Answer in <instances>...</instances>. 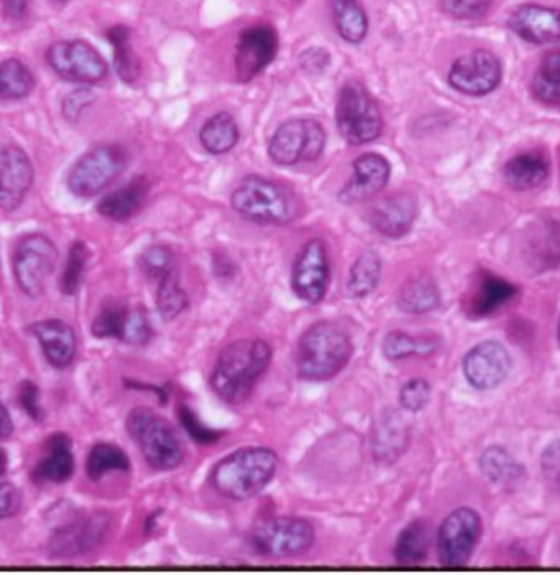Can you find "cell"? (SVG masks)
Segmentation results:
<instances>
[{
    "mask_svg": "<svg viewBox=\"0 0 560 575\" xmlns=\"http://www.w3.org/2000/svg\"><path fill=\"white\" fill-rule=\"evenodd\" d=\"M130 469L132 464L125 451L113 443H97L87 456L86 473L94 482H99L110 473H130Z\"/></svg>",
    "mask_w": 560,
    "mask_h": 575,
    "instance_id": "obj_37",
    "label": "cell"
},
{
    "mask_svg": "<svg viewBox=\"0 0 560 575\" xmlns=\"http://www.w3.org/2000/svg\"><path fill=\"white\" fill-rule=\"evenodd\" d=\"M156 307L161 317L174 319L189 308V295L179 284L176 272L161 279L157 285Z\"/></svg>",
    "mask_w": 560,
    "mask_h": 575,
    "instance_id": "obj_41",
    "label": "cell"
},
{
    "mask_svg": "<svg viewBox=\"0 0 560 575\" xmlns=\"http://www.w3.org/2000/svg\"><path fill=\"white\" fill-rule=\"evenodd\" d=\"M420 214L417 197L410 192H398L382 198L369 211V224L382 237L398 240L410 234Z\"/></svg>",
    "mask_w": 560,
    "mask_h": 575,
    "instance_id": "obj_20",
    "label": "cell"
},
{
    "mask_svg": "<svg viewBox=\"0 0 560 575\" xmlns=\"http://www.w3.org/2000/svg\"><path fill=\"white\" fill-rule=\"evenodd\" d=\"M147 194H150V183L146 177H133L125 186L107 194L97 205V211L109 220L122 224L139 214Z\"/></svg>",
    "mask_w": 560,
    "mask_h": 575,
    "instance_id": "obj_27",
    "label": "cell"
},
{
    "mask_svg": "<svg viewBox=\"0 0 560 575\" xmlns=\"http://www.w3.org/2000/svg\"><path fill=\"white\" fill-rule=\"evenodd\" d=\"M481 469L493 484L515 486L525 476V467L516 463L515 457L502 446H492L482 454Z\"/></svg>",
    "mask_w": 560,
    "mask_h": 575,
    "instance_id": "obj_39",
    "label": "cell"
},
{
    "mask_svg": "<svg viewBox=\"0 0 560 575\" xmlns=\"http://www.w3.org/2000/svg\"><path fill=\"white\" fill-rule=\"evenodd\" d=\"M431 531L425 520H415L398 534L394 556L400 566H418L428 557Z\"/></svg>",
    "mask_w": 560,
    "mask_h": 575,
    "instance_id": "obj_30",
    "label": "cell"
},
{
    "mask_svg": "<svg viewBox=\"0 0 560 575\" xmlns=\"http://www.w3.org/2000/svg\"><path fill=\"white\" fill-rule=\"evenodd\" d=\"M354 355L350 333L334 322L314 323L301 333L295 349L298 378L308 382H327L337 378Z\"/></svg>",
    "mask_w": 560,
    "mask_h": 575,
    "instance_id": "obj_3",
    "label": "cell"
},
{
    "mask_svg": "<svg viewBox=\"0 0 560 575\" xmlns=\"http://www.w3.org/2000/svg\"><path fill=\"white\" fill-rule=\"evenodd\" d=\"M29 332L39 339L46 361L56 369L73 365L77 351L76 332L63 319H43L29 326Z\"/></svg>",
    "mask_w": 560,
    "mask_h": 575,
    "instance_id": "obj_25",
    "label": "cell"
},
{
    "mask_svg": "<svg viewBox=\"0 0 560 575\" xmlns=\"http://www.w3.org/2000/svg\"><path fill=\"white\" fill-rule=\"evenodd\" d=\"M392 167L387 158L378 153H365L352 163V176L340 192L343 204H361L381 194L391 180Z\"/></svg>",
    "mask_w": 560,
    "mask_h": 575,
    "instance_id": "obj_21",
    "label": "cell"
},
{
    "mask_svg": "<svg viewBox=\"0 0 560 575\" xmlns=\"http://www.w3.org/2000/svg\"><path fill=\"white\" fill-rule=\"evenodd\" d=\"M140 268L144 275L160 282L161 279L176 272V258L169 248L154 245L141 254Z\"/></svg>",
    "mask_w": 560,
    "mask_h": 575,
    "instance_id": "obj_43",
    "label": "cell"
},
{
    "mask_svg": "<svg viewBox=\"0 0 560 575\" xmlns=\"http://www.w3.org/2000/svg\"><path fill=\"white\" fill-rule=\"evenodd\" d=\"M523 261L535 272H548L560 265V221H536L526 230L521 245Z\"/></svg>",
    "mask_w": 560,
    "mask_h": 575,
    "instance_id": "obj_22",
    "label": "cell"
},
{
    "mask_svg": "<svg viewBox=\"0 0 560 575\" xmlns=\"http://www.w3.org/2000/svg\"><path fill=\"white\" fill-rule=\"evenodd\" d=\"M19 402L22 409L32 416L35 422H42L43 409L40 403V389L35 382L23 381L20 383Z\"/></svg>",
    "mask_w": 560,
    "mask_h": 575,
    "instance_id": "obj_48",
    "label": "cell"
},
{
    "mask_svg": "<svg viewBox=\"0 0 560 575\" xmlns=\"http://www.w3.org/2000/svg\"><path fill=\"white\" fill-rule=\"evenodd\" d=\"M107 40L113 48V63L117 74L127 84L140 79L141 64L132 45V30L127 25H116L107 30Z\"/></svg>",
    "mask_w": 560,
    "mask_h": 575,
    "instance_id": "obj_36",
    "label": "cell"
},
{
    "mask_svg": "<svg viewBox=\"0 0 560 575\" xmlns=\"http://www.w3.org/2000/svg\"><path fill=\"white\" fill-rule=\"evenodd\" d=\"M298 62H300L301 69H304L305 73L323 74L325 69L330 66L331 56L327 50L314 46V48L301 53L300 59H298Z\"/></svg>",
    "mask_w": 560,
    "mask_h": 575,
    "instance_id": "obj_50",
    "label": "cell"
},
{
    "mask_svg": "<svg viewBox=\"0 0 560 575\" xmlns=\"http://www.w3.org/2000/svg\"><path fill=\"white\" fill-rule=\"evenodd\" d=\"M484 523L469 507L455 509L442 520L438 531V554L444 567H464L474 556Z\"/></svg>",
    "mask_w": 560,
    "mask_h": 575,
    "instance_id": "obj_11",
    "label": "cell"
},
{
    "mask_svg": "<svg viewBox=\"0 0 560 575\" xmlns=\"http://www.w3.org/2000/svg\"><path fill=\"white\" fill-rule=\"evenodd\" d=\"M277 467L279 456L271 447H240L211 467L209 482L224 499L243 502L260 496L273 482Z\"/></svg>",
    "mask_w": 560,
    "mask_h": 575,
    "instance_id": "obj_2",
    "label": "cell"
},
{
    "mask_svg": "<svg viewBox=\"0 0 560 575\" xmlns=\"http://www.w3.org/2000/svg\"><path fill=\"white\" fill-rule=\"evenodd\" d=\"M439 301H441V295H439L436 282L428 275H420L402 285L397 305L405 314L422 315L435 311Z\"/></svg>",
    "mask_w": 560,
    "mask_h": 575,
    "instance_id": "obj_33",
    "label": "cell"
},
{
    "mask_svg": "<svg viewBox=\"0 0 560 575\" xmlns=\"http://www.w3.org/2000/svg\"><path fill=\"white\" fill-rule=\"evenodd\" d=\"M330 282V256L323 241L314 238L304 245L292 265V291L305 304L318 305L327 297Z\"/></svg>",
    "mask_w": 560,
    "mask_h": 575,
    "instance_id": "obj_13",
    "label": "cell"
},
{
    "mask_svg": "<svg viewBox=\"0 0 560 575\" xmlns=\"http://www.w3.org/2000/svg\"><path fill=\"white\" fill-rule=\"evenodd\" d=\"M240 140L237 120L228 112L215 113L200 130V143L207 153L221 156L230 153Z\"/></svg>",
    "mask_w": 560,
    "mask_h": 575,
    "instance_id": "obj_35",
    "label": "cell"
},
{
    "mask_svg": "<svg viewBox=\"0 0 560 575\" xmlns=\"http://www.w3.org/2000/svg\"><path fill=\"white\" fill-rule=\"evenodd\" d=\"M179 422L184 430L189 433L190 438L199 443V445H211V443L218 442V438L221 436L220 432H215L206 423L200 422L199 416L189 406H180Z\"/></svg>",
    "mask_w": 560,
    "mask_h": 575,
    "instance_id": "obj_45",
    "label": "cell"
},
{
    "mask_svg": "<svg viewBox=\"0 0 560 575\" xmlns=\"http://www.w3.org/2000/svg\"><path fill=\"white\" fill-rule=\"evenodd\" d=\"M531 87L539 102L560 107V50L542 59L532 77Z\"/></svg>",
    "mask_w": 560,
    "mask_h": 575,
    "instance_id": "obj_40",
    "label": "cell"
},
{
    "mask_svg": "<svg viewBox=\"0 0 560 575\" xmlns=\"http://www.w3.org/2000/svg\"><path fill=\"white\" fill-rule=\"evenodd\" d=\"M439 341L431 336H414L405 332H391L382 341V352L388 361L428 358L438 351Z\"/></svg>",
    "mask_w": 560,
    "mask_h": 575,
    "instance_id": "obj_34",
    "label": "cell"
},
{
    "mask_svg": "<svg viewBox=\"0 0 560 575\" xmlns=\"http://www.w3.org/2000/svg\"><path fill=\"white\" fill-rule=\"evenodd\" d=\"M53 3H56V6H65V3H68L69 0H52Z\"/></svg>",
    "mask_w": 560,
    "mask_h": 575,
    "instance_id": "obj_55",
    "label": "cell"
},
{
    "mask_svg": "<svg viewBox=\"0 0 560 575\" xmlns=\"http://www.w3.org/2000/svg\"><path fill=\"white\" fill-rule=\"evenodd\" d=\"M22 509V493L13 484H0V520L13 517Z\"/></svg>",
    "mask_w": 560,
    "mask_h": 575,
    "instance_id": "obj_51",
    "label": "cell"
},
{
    "mask_svg": "<svg viewBox=\"0 0 560 575\" xmlns=\"http://www.w3.org/2000/svg\"><path fill=\"white\" fill-rule=\"evenodd\" d=\"M13 433V422L12 416H10L9 410L7 406H3V403L0 402V440L9 438Z\"/></svg>",
    "mask_w": 560,
    "mask_h": 575,
    "instance_id": "obj_53",
    "label": "cell"
},
{
    "mask_svg": "<svg viewBox=\"0 0 560 575\" xmlns=\"http://www.w3.org/2000/svg\"><path fill=\"white\" fill-rule=\"evenodd\" d=\"M551 173L548 158L538 151L516 154L503 167L505 183L513 191H532L546 183Z\"/></svg>",
    "mask_w": 560,
    "mask_h": 575,
    "instance_id": "obj_28",
    "label": "cell"
},
{
    "mask_svg": "<svg viewBox=\"0 0 560 575\" xmlns=\"http://www.w3.org/2000/svg\"><path fill=\"white\" fill-rule=\"evenodd\" d=\"M273 356V346L263 338L237 339L224 346L211 369L215 395L231 405L246 402L270 369Z\"/></svg>",
    "mask_w": 560,
    "mask_h": 575,
    "instance_id": "obj_1",
    "label": "cell"
},
{
    "mask_svg": "<svg viewBox=\"0 0 560 575\" xmlns=\"http://www.w3.org/2000/svg\"><path fill=\"white\" fill-rule=\"evenodd\" d=\"M317 531L305 518L274 517L257 524L250 534L251 550L270 560H292L314 547Z\"/></svg>",
    "mask_w": 560,
    "mask_h": 575,
    "instance_id": "obj_6",
    "label": "cell"
},
{
    "mask_svg": "<svg viewBox=\"0 0 560 575\" xmlns=\"http://www.w3.org/2000/svg\"><path fill=\"white\" fill-rule=\"evenodd\" d=\"M87 261H89V248L84 241H74L70 245L65 268H63L62 279H59V289L63 294H77L83 284L84 274H86Z\"/></svg>",
    "mask_w": 560,
    "mask_h": 575,
    "instance_id": "obj_42",
    "label": "cell"
},
{
    "mask_svg": "<svg viewBox=\"0 0 560 575\" xmlns=\"http://www.w3.org/2000/svg\"><path fill=\"white\" fill-rule=\"evenodd\" d=\"M382 258L375 251H364L354 262L348 275L347 292L354 301L369 297L374 294L382 279Z\"/></svg>",
    "mask_w": 560,
    "mask_h": 575,
    "instance_id": "obj_32",
    "label": "cell"
},
{
    "mask_svg": "<svg viewBox=\"0 0 560 575\" xmlns=\"http://www.w3.org/2000/svg\"><path fill=\"white\" fill-rule=\"evenodd\" d=\"M127 153L119 144L90 148L73 164L68 174V189L79 198L102 194L125 171Z\"/></svg>",
    "mask_w": 560,
    "mask_h": 575,
    "instance_id": "obj_9",
    "label": "cell"
},
{
    "mask_svg": "<svg viewBox=\"0 0 560 575\" xmlns=\"http://www.w3.org/2000/svg\"><path fill=\"white\" fill-rule=\"evenodd\" d=\"M279 35L271 25H253L238 36L234 69L238 83L248 84L273 64L279 53Z\"/></svg>",
    "mask_w": 560,
    "mask_h": 575,
    "instance_id": "obj_15",
    "label": "cell"
},
{
    "mask_svg": "<svg viewBox=\"0 0 560 575\" xmlns=\"http://www.w3.org/2000/svg\"><path fill=\"white\" fill-rule=\"evenodd\" d=\"M112 517L106 511H92L74 518L59 528L48 543L50 556L55 560H74L99 547L109 534Z\"/></svg>",
    "mask_w": 560,
    "mask_h": 575,
    "instance_id": "obj_14",
    "label": "cell"
},
{
    "mask_svg": "<svg viewBox=\"0 0 560 575\" xmlns=\"http://www.w3.org/2000/svg\"><path fill=\"white\" fill-rule=\"evenodd\" d=\"M512 358L508 349L495 339L479 343L465 355L462 371L477 390H492L508 378Z\"/></svg>",
    "mask_w": 560,
    "mask_h": 575,
    "instance_id": "obj_18",
    "label": "cell"
},
{
    "mask_svg": "<svg viewBox=\"0 0 560 575\" xmlns=\"http://www.w3.org/2000/svg\"><path fill=\"white\" fill-rule=\"evenodd\" d=\"M74 474L73 442L66 433H55L45 445V454L32 469L36 486L68 482Z\"/></svg>",
    "mask_w": 560,
    "mask_h": 575,
    "instance_id": "obj_26",
    "label": "cell"
},
{
    "mask_svg": "<svg viewBox=\"0 0 560 575\" xmlns=\"http://www.w3.org/2000/svg\"><path fill=\"white\" fill-rule=\"evenodd\" d=\"M92 93L87 89L70 93L66 97L65 102H63V113H65L66 119L70 120V122H76L83 116L84 110L92 104Z\"/></svg>",
    "mask_w": 560,
    "mask_h": 575,
    "instance_id": "obj_49",
    "label": "cell"
},
{
    "mask_svg": "<svg viewBox=\"0 0 560 575\" xmlns=\"http://www.w3.org/2000/svg\"><path fill=\"white\" fill-rule=\"evenodd\" d=\"M48 66L62 79L76 84H97L106 79L109 64L84 40H62L46 50Z\"/></svg>",
    "mask_w": 560,
    "mask_h": 575,
    "instance_id": "obj_12",
    "label": "cell"
},
{
    "mask_svg": "<svg viewBox=\"0 0 560 575\" xmlns=\"http://www.w3.org/2000/svg\"><path fill=\"white\" fill-rule=\"evenodd\" d=\"M35 180L32 160L23 148L0 143V210L15 211L25 200Z\"/></svg>",
    "mask_w": 560,
    "mask_h": 575,
    "instance_id": "obj_16",
    "label": "cell"
},
{
    "mask_svg": "<svg viewBox=\"0 0 560 575\" xmlns=\"http://www.w3.org/2000/svg\"><path fill=\"white\" fill-rule=\"evenodd\" d=\"M516 295H518V288L513 282L484 269L479 272L471 291L464 297V312L472 318L491 317Z\"/></svg>",
    "mask_w": 560,
    "mask_h": 575,
    "instance_id": "obj_24",
    "label": "cell"
},
{
    "mask_svg": "<svg viewBox=\"0 0 560 575\" xmlns=\"http://www.w3.org/2000/svg\"><path fill=\"white\" fill-rule=\"evenodd\" d=\"M493 0H442V10L459 20H477L487 15Z\"/></svg>",
    "mask_w": 560,
    "mask_h": 575,
    "instance_id": "obj_46",
    "label": "cell"
},
{
    "mask_svg": "<svg viewBox=\"0 0 560 575\" xmlns=\"http://www.w3.org/2000/svg\"><path fill=\"white\" fill-rule=\"evenodd\" d=\"M58 261L59 251L52 238L43 234L20 238L12 258L13 275L20 291L30 299L42 297Z\"/></svg>",
    "mask_w": 560,
    "mask_h": 575,
    "instance_id": "obj_8",
    "label": "cell"
},
{
    "mask_svg": "<svg viewBox=\"0 0 560 575\" xmlns=\"http://www.w3.org/2000/svg\"><path fill=\"white\" fill-rule=\"evenodd\" d=\"M508 25L519 39L535 45L560 42V10L552 7L526 3L512 13Z\"/></svg>",
    "mask_w": 560,
    "mask_h": 575,
    "instance_id": "obj_23",
    "label": "cell"
},
{
    "mask_svg": "<svg viewBox=\"0 0 560 575\" xmlns=\"http://www.w3.org/2000/svg\"><path fill=\"white\" fill-rule=\"evenodd\" d=\"M408 426L397 413H385L374 433V456L384 463H394L408 445Z\"/></svg>",
    "mask_w": 560,
    "mask_h": 575,
    "instance_id": "obj_29",
    "label": "cell"
},
{
    "mask_svg": "<svg viewBox=\"0 0 560 575\" xmlns=\"http://www.w3.org/2000/svg\"><path fill=\"white\" fill-rule=\"evenodd\" d=\"M327 147V131L317 120L294 119L282 123L270 141V158L279 166L314 163Z\"/></svg>",
    "mask_w": 560,
    "mask_h": 575,
    "instance_id": "obj_10",
    "label": "cell"
},
{
    "mask_svg": "<svg viewBox=\"0 0 560 575\" xmlns=\"http://www.w3.org/2000/svg\"><path fill=\"white\" fill-rule=\"evenodd\" d=\"M231 207L238 215L260 225H288L300 214V205L290 191L261 176H248L231 194Z\"/></svg>",
    "mask_w": 560,
    "mask_h": 575,
    "instance_id": "obj_5",
    "label": "cell"
},
{
    "mask_svg": "<svg viewBox=\"0 0 560 575\" xmlns=\"http://www.w3.org/2000/svg\"><path fill=\"white\" fill-rule=\"evenodd\" d=\"M334 26L344 42L361 45L369 33V17L361 0H331Z\"/></svg>",
    "mask_w": 560,
    "mask_h": 575,
    "instance_id": "obj_31",
    "label": "cell"
},
{
    "mask_svg": "<svg viewBox=\"0 0 560 575\" xmlns=\"http://www.w3.org/2000/svg\"><path fill=\"white\" fill-rule=\"evenodd\" d=\"M429 400H431V383L426 379H410L400 389V405L407 412H421L428 406Z\"/></svg>",
    "mask_w": 560,
    "mask_h": 575,
    "instance_id": "obj_44",
    "label": "cell"
},
{
    "mask_svg": "<svg viewBox=\"0 0 560 575\" xmlns=\"http://www.w3.org/2000/svg\"><path fill=\"white\" fill-rule=\"evenodd\" d=\"M541 473L551 489H560V442L551 443L542 451Z\"/></svg>",
    "mask_w": 560,
    "mask_h": 575,
    "instance_id": "obj_47",
    "label": "cell"
},
{
    "mask_svg": "<svg viewBox=\"0 0 560 575\" xmlns=\"http://www.w3.org/2000/svg\"><path fill=\"white\" fill-rule=\"evenodd\" d=\"M127 432L154 470L177 469L186 459V447L176 428L147 406H136L129 413Z\"/></svg>",
    "mask_w": 560,
    "mask_h": 575,
    "instance_id": "obj_4",
    "label": "cell"
},
{
    "mask_svg": "<svg viewBox=\"0 0 560 575\" xmlns=\"http://www.w3.org/2000/svg\"><path fill=\"white\" fill-rule=\"evenodd\" d=\"M35 87V76L25 63L19 58L3 59L0 63V99H25Z\"/></svg>",
    "mask_w": 560,
    "mask_h": 575,
    "instance_id": "obj_38",
    "label": "cell"
},
{
    "mask_svg": "<svg viewBox=\"0 0 560 575\" xmlns=\"http://www.w3.org/2000/svg\"><path fill=\"white\" fill-rule=\"evenodd\" d=\"M30 3L32 0H0V9H2L3 17L10 22H20L29 13Z\"/></svg>",
    "mask_w": 560,
    "mask_h": 575,
    "instance_id": "obj_52",
    "label": "cell"
},
{
    "mask_svg": "<svg viewBox=\"0 0 560 575\" xmlns=\"http://www.w3.org/2000/svg\"><path fill=\"white\" fill-rule=\"evenodd\" d=\"M337 126L341 137L352 147L372 143L384 130L381 107L358 80L341 87L337 102Z\"/></svg>",
    "mask_w": 560,
    "mask_h": 575,
    "instance_id": "obj_7",
    "label": "cell"
},
{
    "mask_svg": "<svg viewBox=\"0 0 560 575\" xmlns=\"http://www.w3.org/2000/svg\"><path fill=\"white\" fill-rule=\"evenodd\" d=\"M558 341L560 346V318H559V325H558Z\"/></svg>",
    "mask_w": 560,
    "mask_h": 575,
    "instance_id": "obj_56",
    "label": "cell"
},
{
    "mask_svg": "<svg viewBox=\"0 0 560 575\" xmlns=\"http://www.w3.org/2000/svg\"><path fill=\"white\" fill-rule=\"evenodd\" d=\"M448 80L451 87L465 96H487L502 80V64L487 50H475L452 64Z\"/></svg>",
    "mask_w": 560,
    "mask_h": 575,
    "instance_id": "obj_17",
    "label": "cell"
},
{
    "mask_svg": "<svg viewBox=\"0 0 560 575\" xmlns=\"http://www.w3.org/2000/svg\"><path fill=\"white\" fill-rule=\"evenodd\" d=\"M7 454L6 451L0 449V476H2L3 473H6L7 469Z\"/></svg>",
    "mask_w": 560,
    "mask_h": 575,
    "instance_id": "obj_54",
    "label": "cell"
},
{
    "mask_svg": "<svg viewBox=\"0 0 560 575\" xmlns=\"http://www.w3.org/2000/svg\"><path fill=\"white\" fill-rule=\"evenodd\" d=\"M92 335L100 339H119L130 345H144L150 341L153 329L141 308L109 304L94 318Z\"/></svg>",
    "mask_w": 560,
    "mask_h": 575,
    "instance_id": "obj_19",
    "label": "cell"
}]
</instances>
